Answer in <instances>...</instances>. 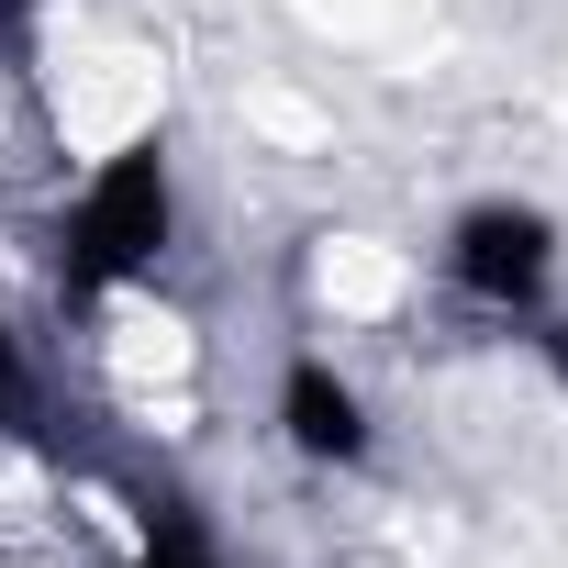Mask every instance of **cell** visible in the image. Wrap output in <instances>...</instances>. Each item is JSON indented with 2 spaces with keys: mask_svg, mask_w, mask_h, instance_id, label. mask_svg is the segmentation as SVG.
<instances>
[{
  "mask_svg": "<svg viewBox=\"0 0 568 568\" xmlns=\"http://www.w3.org/2000/svg\"><path fill=\"white\" fill-rule=\"evenodd\" d=\"M413 302V256L379 245V234H313L302 245V313L335 324V335H368Z\"/></svg>",
  "mask_w": 568,
  "mask_h": 568,
  "instance_id": "obj_4",
  "label": "cell"
},
{
  "mask_svg": "<svg viewBox=\"0 0 568 568\" xmlns=\"http://www.w3.org/2000/svg\"><path fill=\"white\" fill-rule=\"evenodd\" d=\"M267 435H278V457L313 468V479L379 468V402H368V379L335 346H291L267 368Z\"/></svg>",
  "mask_w": 568,
  "mask_h": 568,
  "instance_id": "obj_3",
  "label": "cell"
},
{
  "mask_svg": "<svg viewBox=\"0 0 568 568\" xmlns=\"http://www.w3.org/2000/svg\"><path fill=\"white\" fill-rule=\"evenodd\" d=\"M179 256V168L168 134H134L90 168H68V212H57V302L101 313L123 291H156Z\"/></svg>",
  "mask_w": 568,
  "mask_h": 568,
  "instance_id": "obj_1",
  "label": "cell"
},
{
  "mask_svg": "<svg viewBox=\"0 0 568 568\" xmlns=\"http://www.w3.org/2000/svg\"><path fill=\"white\" fill-rule=\"evenodd\" d=\"M435 291L490 324V335H568L557 291H568V234L546 201H513V190H479L446 212L435 234Z\"/></svg>",
  "mask_w": 568,
  "mask_h": 568,
  "instance_id": "obj_2",
  "label": "cell"
},
{
  "mask_svg": "<svg viewBox=\"0 0 568 568\" xmlns=\"http://www.w3.org/2000/svg\"><path fill=\"white\" fill-rule=\"evenodd\" d=\"M0 435H45V357L23 324H0Z\"/></svg>",
  "mask_w": 568,
  "mask_h": 568,
  "instance_id": "obj_6",
  "label": "cell"
},
{
  "mask_svg": "<svg viewBox=\"0 0 568 568\" xmlns=\"http://www.w3.org/2000/svg\"><path fill=\"white\" fill-rule=\"evenodd\" d=\"M57 12H68V0H0V79H12V90L45 79V57H57Z\"/></svg>",
  "mask_w": 568,
  "mask_h": 568,
  "instance_id": "obj_5",
  "label": "cell"
}]
</instances>
